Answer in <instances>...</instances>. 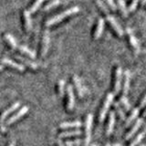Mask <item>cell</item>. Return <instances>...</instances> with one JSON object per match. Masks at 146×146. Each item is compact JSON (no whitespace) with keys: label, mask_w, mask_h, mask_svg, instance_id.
I'll list each match as a JSON object with an SVG mask.
<instances>
[{"label":"cell","mask_w":146,"mask_h":146,"mask_svg":"<svg viewBox=\"0 0 146 146\" xmlns=\"http://www.w3.org/2000/svg\"><path fill=\"white\" fill-rule=\"evenodd\" d=\"M79 11H80V7H72L70 8L67 9V10H65L64 12L59 13L58 15L55 16V17H53L51 18H49V19L46 22V26L49 27V26H52L54 24H57V23L60 22L62 19L66 18L67 17L71 16V15H73V14H75V13L79 12Z\"/></svg>","instance_id":"cell-1"},{"label":"cell","mask_w":146,"mask_h":146,"mask_svg":"<svg viewBox=\"0 0 146 146\" xmlns=\"http://www.w3.org/2000/svg\"><path fill=\"white\" fill-rule=\"evenodd\" d=\"M113 98H114L113 93H108L107 96H106V98H105L104 102H103L102 107V110H100V114H99V121L100 122H102L104 121L105 117H106L107 112H108L109 109H110V106H111V104L113 102Z\"/></svg>","instance_id":"cell-2"},{"label":"cell","mask_w":146,"mask_h":146,"mask_svg":"<svg viewBox=\"0 0 146 146\" xmlns=\"http://www.w3.org/2000/svg\"><path fill=\"white\" fill-rule=\"evenodd\" d=\"M92 121L93 116L92 114H88L85 121V141L84 146H89L91 139V129H92Z\"/></svg>","instance_id":"cell-3"},{"label":"cell","mask_w":146,"mask_h":146,"mask_svg":"<svg viewBox=\"0 0 146 146\" xmlns=\"http://www.w3.org/2000/svg\"><path fill=\"white\" fill-rule=\"evenodd\" d=\"M20 106V102H14L10 107H8L6 111H4L3 113L1 114V116H0V127H1V130L2 131H5L6 129L4 128V121L7 120V118L8 117L9 114H11L13 111H17V110L19 108Z\"/></svg>","instance_id":"cell-4"},{"label":"cell","mask_w":146,"mask_h":146,"mask_svg":"<svg viewBox=\"0 0 146 146\" xmlns=\"http://www.w3.org/2000/svg\"><path fill=\"white\" fill-rule=\"evenodd\" d=\"M121 80H122V70L121 67H117L115 70V76H114V93H119L121 87Z\"/></svg>","instance_id":"cell-5"},{"label":"cell","mask_w":146,"mask_h":146,"mask_svg":"<svg viewBox=\"0 0 146 146\" xmlns=\"http://www.w3.org/2000/svg\"><path fill=\"white\" fill-rule=\"evenodd\" d=\"M27 111H29V107H27V106L22 107V108L19 110V111H17L15 114H14L13 116H11L10 118L8 119V120L7 121V122H6V124H7V125H10V124H12V123H14L15 121H17V120H19L20 118H22L23 116L25 115V114H27Z\"/></svg>","instance_id":"cell-6"},{"label":"cell","mask_w":146,"mask_h":146,"mask_svg":"<svg viewBox=\"0 0 146 146\" xmlns=\"http://www.w3.org/2000/svg\"><path fill=\"white\" fill-rule=\"evenodd\" d=\"M67 95H68V100H67V110L68 111H71L74 108L75 104V96L73 88L71 85H68L67 87Z\"/></svg>","instance_id":"cell-7"},{"label":"cell","mask_w":146,"mask_h":146,"mask_svg":"<svg viewBox=\"0 0 146 146\" xmlns=\"http://www.w3.org/2000/svg\"><path fill=\"white\" fill-rule=\"evenodd\" d=\"M143 119H141V118L137 119L136 121L133 123V125L131 126V128L129 131H128V132L126 133V135H125V140L131 139V137L136 133L137 131L140 129V127L141 126V124H143Z\"/></svg>","instance_id":"cell-8"},{"label":"cell","mask_w":146,"mask_h":146,"mask_svg":"<svg viewBox=\"0 0 146 146\" xmlns=\"http://www.w3.org/2000/svg\"><path fill=\"white\" fill-rule=\"evenodd\" d=\"M107 21L110 23V25L111 26V27L114 29V31H115L116 33H117V35H119L120 36H121L123 35L122 27H121V25L119 24V23L117 22V20L112 16H111V15L107 16Z\"/></svg>","instance_id":"cell-9"},{"label":"cell","mask_w":146,"mask_h":146,"mask_svg":"<svg viewBox=\"0 0 146 146\" xmlns=\"http://www.w3.org/2000/svg\"><path fill=\"white\" fill-rule=\"evenodd\" d=\"M127 34H128V36H129V42L131 44V47L132 48V49L134 50L135 52H138L140 50V45H139V42L137 38H135V36L132 33V30L131 29L128 27L127 29Z\"/></svg>","instance_id":"cell-10"},{"label":"cell","mask_w":146,"mask_h":146,"mask_svg":"<svg viewBox=\"0 0 146 146\" xmlns=\"http://www.w3.org/2000/svg\"><path fill=\"white\" fill-rule=\"evenodd\" d=\"M1 63L4 64V65H7L8 67H11L13 68H15V70H18V71H24L25 70V68L23 65H21V64L19 63H17L15 61H13L12 59H9L7 58H4L1 59Z\"/></svg>","instance_id":"cell-11"},{"label":"cell","mask_w":146,"mask_h":146,"mask_svg":"<svg viewBox=\"0 0 146 146\" xmlns=\"http://www.w3.org/2000/svg\"><path fill=\"white\" fill-rule=\"evenodd\" d=\"M123 75H124V77H123V83H122V93L123 96H126L130 90V80H131L130 71L125 70Z\"/></svg>","instance_id":"cell-12"},{"label":"cell","mask_w":146,"mask_h":146,"mask_svg":"<svg viewBox=\"0 0 146 146\" xmlns=\"http://www.w3.org/2000/svg\"><path fill=\"white\" fill-rule=\"evenodd\" d=\"M49 47V33L48 30L44 32L43 40H42V48H41V56L44 57L47 54Z\"/></svg>","instance_id":"cell-13"},{"label":"cell","mask_w":146,"mask_h":146,"mask_svg":"<svg viewBox=\"0 0 146 146\" xmlns=\"http://www.w3.org/2000/svg\"><path fill=\"white\" fill-rule=\"evenodd\" d=\"M114 124H115V113L111 111L109 114V120H108L107 128H106V135L107 136H110L112 133L113 129H114Z\"/></svg>","instance_id":"cell-14"},{"label":"cell","mask_w":146,"mask_h":146,"mask_svg":"<svg viewBox=\"0 0 146 146\" xmlns=\"http://www.w3.org/2000/svg\"><path fill=\"white\" fill-rule=\"evenodd\" d=\"M103 29H104V19L102 17H100L98 20L97 27H96L95 32H94V38L95 39H98L100 38V36H102V32H103Z\"/></svg>","instance_id":"cell-15"},{"label":"cell","mask_w":146,"mask_h":146,"mask_svg":"<svg viewBox=\"0 0 146 146\" xmlns=\"http://www.w3.org/2000/svg\"><path fill=\"white\" fill-rule=\"evenodd\" d=\"M81 126V122L79 121H66L62 122L59 124V128L60 129H72V128H80Z\"/></svg>","instance_id":"cell-16"},{"label":"cell","mask_w":146,"mask_h":146,"mask_svg":"<svg viewBox=\"0 0 146 146\" xmlns=\"http://www.w3.org/2000/svg\"><path fill=\"white\" fill-rule=\"evenodd\" d=\"M16 58H17L19 61H21L23 64H24V65L30 68L31 70H36V68H38V65H36L35 62L29 60V58H26L22 57V56H18V55H17V56H16Z\"/></svg>","instance_id":"cell-17"},{"label":"cell","mask_w":146,"mask_h":146,"mask_svg":"<svg viewBox=\"0 0 146 146\" xmlns=\"http://www.w3.org/2000/svg\"><path fill=\"white\" fill-rule=\"evenodd\" d=\"M73 82H74V85L76 87V90H77V92L79 94L80 97H83L84 95V90H83V87H82V84H81V81L80 80L79 77L77 76H74L73 77Z\"/></svg>","instance_id":"cell-18"},{"label":"cell","mask_w":146,"mask_h":146,"mask_svg":"<svg viewBox=\"0 0 146 146\" xmlns=\"http://www.w3.org/2000/svg\"><path fill=\"white\" fill-rule=\"evenodd\" d=\"M81 134V131L80 130H73V131H63L59 134L58 138H68V137H74V136H79Z\"/></svg>","instance_id":"cell-19"},{"label":"cell","mask_w":146,"mask_h":146,"mask_svg":"<svg viewBox=\"0 0 146 146\" xmlns=\"http://www.w3.org/2000/svg\"><path fill=\"white\" fill-rule=\"evenodd\" d=\"M24 18H25V27L26 30L29 32L32 29V19L30 16V12L29 10L24 11Z\"/></svg>","instance_id":"cell-20"},{"label":"cell","mask_w":146,"mask_h":146,"mask_svg":"<svg viewBox=\"0 0 146 146\" xmlns=\"http://www.w3.org/2000/svg\"><path fill=\"white\" fill-rule=\"evenodd\" d=\"M139 114V109L138 108H134L133 110L131 111V114L129 115V117H128L126 120H125V126H129L131 123L135 119L137 118V116H138Z\"/></svg>","instance_id":"cell-21"},{"label":"cell","mask_w":146,"mask_h":146,"mask_svg":"<svg viewBox=\"0 0 146 146\" xmlns=\"http://www.w3.org/2000/svg\"><path fill=\"white\" fill-rule=\"evenodd\" d=\"M17 49H19L20 52L27 55V56H29V58H36V52L34 51V50L29 49L27 47H26V46H18Z\"/></svg>","instance_id":"cell-22"},{"label":"cell","mask_w":146,"mask_h":146,"mask_svg":"<svg viewBox=\"0 0 146 146\" xmlns=\"http://www.w3.org/2000/svg\"><path fill=\"white\" fill-rule=\"evenodd\" d=\"M144 131H141V132H140V133H138L137 134L133 139L131 140V141L130 143V144H129V146H137L138 145L141 141V140L143 139V137H144Z\"/></svg>","instance_id":"cell-23"},{"label":"cell","mask_w":146,"mask_h":146,"mask_svg":"<svg viewBox=\"0 0 146 146\" xmlns=\"http://www.w3.org/2000/svg\"><path fill=\"white\" fill-rule=\"evenodd\" d=\"M5 38H6V40L7 41V43L10 45V47L12 48H18V45L17 43L16 39L14 38V36L10 34H7L6 36H5Z\"/></svg>","instance_id":"cell-24"},{"label":"cell","mask_w":146,"mask_h":146,"mask_svg":"<svg viewBox=\"0 0 146 146\" xmlns=\"http://www.w3.org/2000/svg\"><path fill=\"white\" fill-rule=\"evenodd\" d=\"M118 6L120 7V10L122 14V16L126 17L128 16V8L126 7L124 0H118Z\"/></svg>","instance_id":"cell-25"},{"label":"cell","mask_w":146,"mask_h":146,"mask_svg":"<svg viewBox=\"0 0 146 146\" xmlns=\"http://www.w3.org/2000/svg\"><path fill=\"white\" fill-rule=\"evenodd\" d=\"M114 108H115V110L117 111V113L119 117L121 118V120L122 121H125L126 118H125V113H124V111L121 109V107L120 106V103H114Z\"/></svg>","instance_id":"cell-26"},{"label":"cell","mask_w":146,"mask_h":146,"mask_svg":"<svg viewBox=\"0 0 146 146\" xmlns=\"http://www.w3.org/2000/svg\"><path fill=\"white\" fill-rule=\"evenodd\" d=\"M120 103L122 105V107L124 108L125 111H130L131 109V104L129 102V100H128V99L126 98V96H121V97L120 98Z\"/></svg>","instance_id":"cell-27"},{"label":"cell","mask_w":146,"mask_h":146,"mask_svg":"<svg viewBox=\"0 0 146 146\" xmlns=\"http://www.w3.org/2000/svg\"><path fill=\"white\" fill-rule=\"evenodd\" d=\"M58 96L59 97H62L65 93V80H60L58 81Z\"/></svg>","instance_id":"cell-28"},{"label":"cell","mask_w":146,"mask_h":146,"mask_svg":"<svg viewBox=\"0 0 146 146\" xmlns=\"http://www.w3.org/2000/svg\"><path fill=\"white\" fill-rule=\"evenodd\" d=\"M43 2H44V0H36V1L34 2V4L31 6V7H30V9H29V12H30V13H34V12H36V11L38 10V9L40 7L41 4H42Z\"/></svg>","instance_id":"cell-29"},{"label":"cell","mask_w":146,"mask_h":146,"mask_svg":"<svg viewBox=\"0 0 146 146\" xmlns=\"http://www.w3.org/2000/svg\"><path fill=\"white\" fill-rule=\"evenodd\" d=\"M59 4H60V1H59V0H52L51 2H49L48 5H46L45 7H44V10L48 11V10H49V9H51L53 7H56L57 6H58Z\"/></svg>","instance_id":"cell-30"},{"label":"cell","mask_w":146,"mask_h":146,"mask_svg":"<svg viewBox=\"0 0 146 146\" xmlns=\"http://www.w3.org/2000/svg\"><path fill=\"white\" fill-rule=\"evenodd\" d=\"M97 5L100 7V8L102 10V12L106 14V16H109V15H110L109 9H108V7H107L106 5H105V4L102 2V0H97Z\"/></svg>","instance_id":"cell-31"},{"label":"cell","mask_w":146,"mask_h":146,"mask_svg":"<svg viewBox=\"0 0 146 146\" xmlns=\"http://www.w3.org/2000/svg\"><path fill=\"white\" fill-rule=\"evenodd\" d=\"M138 2H139V0H132L131 3L130 4L129 7H128V11H131V12L134 11L136 7H137V5H138Z\"/></svg>","instance_id":"cell-32"},{"label":"cell","mask_w":146,"mask_h":146,"mask_svg":"<svg viewBox=\"0 0 146 146\" xmlns=\"http://www.w3.org/2000/svg\"><path fill=\"white\" fill-rule=\"evenodd\" d=\"M106 2L108 4V6L111 8V10H113V11L116 10V5L114 3V0H106Z\"/></svg>","instance_id":"cell-33"},{"label":"cell","mask_w":146,"mask_h":146,"mask_svg":"<svg viewBox=\"0 0 146 146\" xmlns=\"http://www.w3.org/2000/svg\"><path fill=\"white\" fill-rule=\"evenodd\" d=\"M145 104H146V93L143 95V97L140 100V107H143Z\"/></svg>","instance_id":"cell-34"},{"label":"cell","mask_w":146,"mask_h":146,"mask_svg":"<svg viewBox=\"0 0 146 146\" xmlns=\"http://www.w3.org/2000/svg\"><path fill=\"white\" fill-rule=\"evenodd\" d=\"M57 145L58 146H64V143H62V141L60 138H58V141H57Z\"/></svg>","instance_id":"cell-35"},{"label":"cell","mask_w":146,"mask_h":146,"mask_svg":"<svg viewBox=\"0 0 146 146\" xmlns=\"http://www.w3.org/2000/svg\"><path fill=\"white\" fill-rule=\"evenodd\" d=\"M66 146H74V144H73V143H71V141H68L66 143Z\"/></svg>","instance_id":"cell-36"},{"label":"cell","mask_w":146,"mask_h":146,"mask_svg":"<svg viewBox=\"0 0 146 146\" xmlns=\"http://www.w3.org/2000/svg\"><path fill=\"white\" fill-rule=\"evenodd\" d=\"M145 3H146V0H141V4L144 5Z\"/></svg>","instance_id":"cell-37"},{"label":"cell","mask_w":146,"mask_h":146,"mask_svg":"<svg viewBox=\"0 0 146 146\" xmlns=\"http://www.w3.org/2000/svg\"><path fill=\"white\" fill-rule=\"evenodd\" d=\"M143 115L146 116V109H145V111H144V112H143Z\"/></svg>","instance_id":"cell-38"},{"label":"cell","mask_w":146,"mask_h":146,"mask_svg":"<svg viewBox=\"0 0 146 146\" xmlns=\"http://www.w3.org/2000/svg\"><path fill=\"white\" fill-rule=\"evenodd\" d=\"M8 146H15V144H14V143H10Z\"/></svg>","instance_id":"cell-39"},{"label":"cell","mask_w":146,"mask_h":146,"mask_svg":"<svg viewBox=\"0 0 146 146\" xmlns=\"http://www.w3.org/2000/svg\"><path fill=\"white\" fill-rule=\"evenodd\" d=\"M2 70H3V67H2V66H0V71H1Z\"/></svg>","instance_id":"cell-40"},{"label":"cell","mask_w":146,"mask_h":146,"mask_svg":"<svg viewBox=\"0 0 146 146\" xmlns=\"http://www.w3.org/2000/svg\"><path fill=\"white\" fill-rule=\"evenodd\" d=\"M113 146H121V145H120V144H118V143H117V144H114Z\"/></svg>","instance_id":"cell-41"},{"label":"cell","mask_w":146,"mask_h":146,"mask_svg":"<svg viewBox=\"0 0 146 146\" xmlns=\"http://www.w3.org/2000/svg\"><path fill=\"white\" fill-rule=\"evenodd\" d=\"M105 146H111V145H110V144H106V145H105Z\"/></svg>","instance_id":"cell-42"},{"label":"cell","mask_w":146,"mask_h":146,"mask_svg":"<svg viewBox=\"0 0 146 146\" xmlns=\"http://www.w3.org/2000/svg\"><path fill=\"white\" fill-rule=\"evenodd\" d=\"M141 146H145V145H144V144H141Z\"/></svg>","instance_id":"cell-43"},{"label":"cell","mask_w":146,"mask_h":146,"mask_svg":"<svg viewBox=\"0 0 146 146\" xmlns=\"http://www.w3.org/2000/svg\"><path fill=\"white\" fill-rule=\"evenodd\" d=\"M92 146H96V145H94V144H93V145H92Z\"/></svg>","instance_id":"cell-44"}]
</instances>
